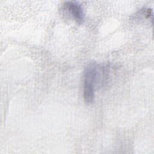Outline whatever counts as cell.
<instances>
[{"label": "cell", "mask_w": 154, "mask_h": 154, "mask_svg": "<svg viewBox=\"0 0 154 154\" xmlns=\"http://www.w3.org/2000/svg\"><path fill=\"white\" fill-rule=\"evenodd\" d=\"M101 67L96 63H90L85 69L83 96L84 101L87 103H91L94 101L95 86L101 78Z\"/></svg>", "instance_id": "6da1fadb"}, {"label": "cell", "mask_w": 154, "mask_h": 154, "mask_svg": "<svg viewBox=\"0 0 154 154\" xmlns=\"http://www.w3.org/2000/svg\"><path fill=\"white\" fill-rule=\"evenodd\" d=\"M64 5L65 9L77 23L81 24L83 22L85 14L81 5L79 2L76 1H67Z\"/></svg>", "instance_id": "7a4b0ae2"}]
</instances>
